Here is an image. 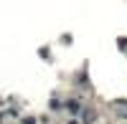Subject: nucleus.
Here are the masks:
<instances>
[{
	"instance_id": "1",
	"label": "nucleus",
	"mask_w": 127,
	"mask_h": 124,
	"mask_svg": "<svg viewBox=\"0 0 127 124\" xmlns=\"http://www.w3.org/2000/svg\"><path fill=\"white\" fill-rule=\"evenodd\" d=\"M23 124H36V122L33 119H23Z\"/></svg>"
},
{
	"instance_id": "2",
	"label": "nucleus",
	"mask_w": 127,
	"mask_h": 124,
	"mask_svg": "<svg viewBox=\"0 0 127 124\" xmlns=\"http://www.w3.org/2000/svg\"><path fill=\"white\" fill-rule=\"evenodd\" d=\"M71 124H76V122H71Z\"/></svg>"
}]
</instances>
